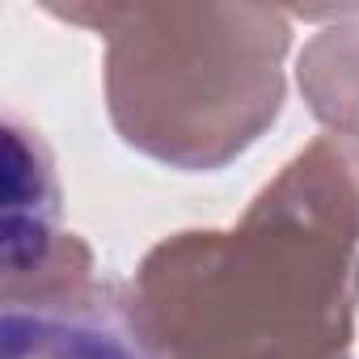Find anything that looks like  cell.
<instances>
[{"label":"cell","mask_w":359,"mask_h":359,"mask_svg":"<svg viewBox=\"0 0 359 359\" xmlns=\"http://www.w3.org/2000/svg\"><path fill=\"white\" fill-rule=\"evenodd\" d=\"M5 359H140V351L93 313H18L5 317Z\"/></svg>","instance_id":"6da1fadb"}]
</instances>
